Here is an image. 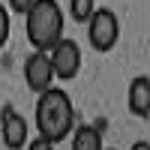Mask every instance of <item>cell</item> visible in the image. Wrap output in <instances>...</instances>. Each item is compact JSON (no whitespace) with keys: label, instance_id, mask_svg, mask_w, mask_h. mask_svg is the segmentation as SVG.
Masks as SVG:
<instances>
[{"label":"cell","instance_id":"cell-1","mask_svg":"<svg viewBox=\"0 0 150 150\" xmlns=\"http://www.w3.org/2000/svg\"><path fill=\"white\" fill-rule=\"evenodd\" d=\"M75 129V105L63 87H48L36 96V135L45 141L60 144Z\"/></svg>","mask_w":150,"mask_h":150},{"label":"cell","instance_id":"cell-2","mask_svg":"<svg viewBox=\"0 0 150 150\" xmlns=\"http://www.w3.org/2000/svg\"><path fill=\"white\" fill-rule=\"evenodd\" d=\"M63 9L57 0H33V6L24 12V30L33 51H51L63 39Z\"/></svg>","mask_w":150,"mask_h":150},{"label":"cell","instance_id":"cell-3","mask_svg":"<svg viewBox=\"0 0 150 150\" xmlns=\"http://www.w3.org/2000/svg\"><path fill=\"white\" fill-rule=\"evenodd\" d=\"M120 39V18L105 6H96L93 15L87 18V42H90L93 51L108 54L111 48Z\"/></svg>","mask_w":150,"mask_h":150},{"label":"cell","instance_id":"cell-4","mask_svg":"<svg viewBox=\"0 0 150 150\" xmlns=\"http://www.w3.org/2000/svg\"><path fill=\"white\" fill-rule=\"evenodd\" d=\"M48 60H51V69H54V78L60 81H72L75 75L81 72V45L63 36L51 51H48Z\"/></svg>","mask_w":150,"mask_h":150},{"label":"cell","instance_id":"cell-5","mask_svg":"<svg viewBox=\"0 0 150 150\" xmlns=\"http://www.w3.org/2000/svg\"><path fill=\"white\" fill-rule=\"evenodd\" d=\"M0 138H3L6 150H24V144L30 141V123L12 105L0 111Z\"/></svg>","mask_w":150,"mask_h":150},{"label":"cell","instance_id":"cell-6","mask_svg":"<svg viewBox=\"0 0 150 150\" xmlns=\"http://www.w3.org/2000/svg\"><path fill=\"white\" fill-rule=\"evenodd\" d=\"M24 81L27 87L39 96L45 93L48 87H54V69H51V60H48V51H33L27 60H24Z\"/></svg>","mask_w":150,"mask_h":150},{"label":"cell","instance_id":"cell-7","mask_svg":"<svg viewBox=\"0 0 150 150\" xmlns=\"http://www.w3.org/2000/svg\"><path fill=\"white\" fill-rule=\"evenodd\" d=\"M129 111L135 117H150V78L147 75H138L129 84Z\"/></svg>","mask_w":150,"mask_h":150},{"label":"cell","instance_id":"cell-8","mask_svg":"<svg viewBox=\"0 0 150 150\" xmlns=\"http://www.w3.org/2000/svg\"><path fill=\"white\" fill-rule=\"evenodd\" d=\"M72 150H105V144H102V132H99L93 123L90 126H75L72 132Z\"/></svg>","mask_w":150,"mask_h":150},{"label":"cell","instance_id":"cell-9","mask_svg":"<svg viewBox=\"0 0 150 150\" xmlns=\"http://www.w3.org/2000/svg\"><path fill=\"white\" fill-rule=\"evenodd\" d=\"M93 9H96L93 0H69V12H72V18L78 24H87V18L93 15Z\"/></svg>","mask_w":150,"mask_h":150},{"label":"cell","instance_id":"cell-10","mask_svg":"<svg viewBox=\"0 0 150 150\" xmlns=\"http://www.w3.org/2000/svg\"><path fill=\"white\" fill-rule=\"evenodd\" d=\"M9 42V9L0 3V48Z\"/></svg>","mask_w":150,"mask_h":150},{"label":"cell","instance_id":"cell-11","mask_svg":"<svg viewBox=\"0 0 150 150\" xmlns=\"http://www.w3.org/2000/svg\"><path fill=\"white\" fill-rule=\"evenodd\" d=\"M30 6H33V0H9V3H6L9 15H24Z\"/></svg>","mask_w":150,"mask_h":150},{"label":"cell","instance_id":"cell-12","mask_svg":"<svg viewBox=\"0 0 150 150\" xmlns=\"http://www.w3.org/2000/svg\"><path fill=\"white\" fill-rule=\"evenodd\" d=\"M24 150H54V144H51V141H45L42 135H36V138H30L27 144H24Z\"/></svg>","mask_w":150,"mask_h":150},{"label":"cell","instance_id":"cell-13","mask_svg":"<svg viewBox=\"0 0 150 150\" xmlns=\"http://www.w3.org/2000/svg\"><path fill=\"white\" fill-rule=\"evenodd\" d=\"M132 150H150V141H135Z\"/></svg>","mask_w":150,"mask_h":150},{"label":"cell","instance_id":"cell-14","mask_svg":"<svg viewBox=\"0 0 150 150\" xmlns=\"http://www.w3.org/2000/svg\"><path fill=\"white\" fill-rule=\"evenodd\" d=\"M93 3H99V0H93Z\"/></svg>","mask_w":150,"mask_h":150},{"label":"cell","instance_id":"cell-15","mask_svg":"<svg viewBox=\"0 0 150 150\" xmlns=\"http://www.w3.org/2000/svg\"><path fill=\"white\" fill-rule=\"evenodd\" d=\"M108 150H111V147H108Z\"/></svg>","mask_w":150,"mask_h":150}]
</instances>
